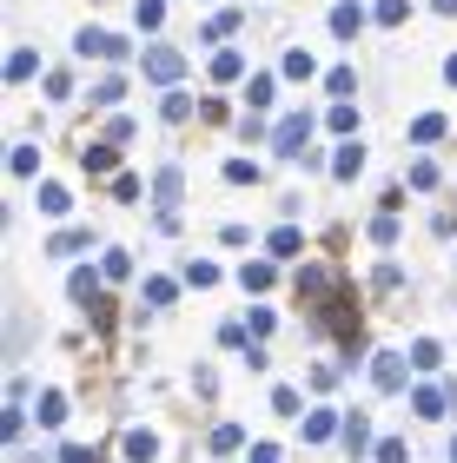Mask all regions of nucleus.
I'll return each instance as SVG.
<instances>
[{"label":"nucleus","mask_w":457,"mask_h":463,"mask_svg":"<svg viewBox=\"0 0 457 463\" xmlns=\"http://www.w3.org/2000/svg\"><path fill=\"white\" fill-rule=\"evenodd\" d=\"M67 205H73V199H67V185H40V213H53V219H60Z\"/></svg>","instance_id":"nucleus-18"},{"label":"nucleus","mask_w":457,"mask_h":463,"mask_svg":"<svg viewBox=\"0 0 457 463\" xmlns=\"http://www.w3.org/2000/svg\"><path fill=\"white\" fill-rule=\"evenodd\" d=\"M40 424H47V430H60V424H67V397H60V391H47V397H40Z\"/></svg>","instance_id":"nucleus-14"},{"label":"nucleus","mask_w":457,"mask_h":463,"mask_svg":"<svg viewBox=\"0 0 457 463\" xmlns=\"http://www.w3.org/2000/svg\"><path fill=\"white\" fill-rule=\"evenodd\" d=\"M305 139H311V113H285V119H279V133H272V146H279L285 159H305V153H311Z\"/></svg>","instance_id":"nucleus-1"},{"label":"nucleus","mask_w":457,"mask_h":463,"mask_svg":"<svg viewBox=\"0 0 457 463\" xmlns=\"http://www.w3.org/2000/svg\"><path fill=\"white\" fill-rule=\"evenodd\" d=\"M411 139H418V146H431V139H444V113H424L418 126H411Z\"/></svg>","instance_id":"nucleus-17"},{"label":"nucleus","mask_w":457,"mask_h":463,"mask_svg":"<svg viewBox=\"0 0 457 463\" xmlns=\"http://www.w3.org/2000/svg\"><path fill=\"white\" fill-rule=\"evenodd\" d=\"M411 185H418V193H431V185H438V165L418 159V165H411Z\"/></svg>","instance_id":"nucleus-25"},{"label":"nucleus","mask_w":457,"mask_h":463,"mask_svg":"<svg viewBox=\"0 0 457 463\" xmlns=\"http://www.w3.org/2000/svg\"><path fill=\"white\" fill-rule=\"evenodd\" d=\"M444 73H451V87H457V60H444Z\"/></svg>","instance_id":"nucleus-38"},{"label":"nucleus","mask_w":457,"mask_h":463,"mask_svg":"<svg viewBox=\"0 0 457 463\" xmlns=\"http://www.w3.org/2000/svg\"><path fill=\"white\" fill-rule=\"evenodd\" d=\"M431 7H438V14H457V0H431Z\"/></svg>","instance_id":"nucleus-37"},{"label":"nucleus","mask_w":457,"mask_h":463,"mask_svg":"<svg viewBox=\"0 0 457 463\" xmlns=\"http://www.w3.org/2000/svg\"><path fill=\"white\" fill-rule=\"evenodd\" d=\"M93 99H100V107H119V99H127V87H119V80H100Z\"/></svg>","instance_id":"nucleus-24"},{"label":"nucleus","mask_w":457,"mask_h":463,"mask_svg":"<svg viewBox=\"0 0 457 463\" xmlns=\"http://www.w3.org/2000/svg\"><path fill=\"white\" fill-rule=\"evenodd\" d=\"M179 193H186L179 165H159V173H153V199H159V213H173V205H179Z\"/></svg>","instance_id":"nucleus-4"},{"label":"nucleus","mask_w":457,"mask_h":463,"mask_svg":"<svg viewBox=\"0 0 457 463\" xmlns=\"http://www.w3.org/2000/svg\"><path fill=\"white\" fill-rule=\"evenodd\" d=\"M265 245H272V259H299V245H305V239H299V225H279Z\"/></svg>","instance_id":"nucleus-12"},{"label":"nucleus","mask_w":457,"mask_h":463,"mask_svg":"<svg viewBox=\"0 0 457 463\" xmlns=\"http://www.w3.org/2000/svg\"><path fill=\"white\" fill-rule=\"evenodd\" d=\"M60 463H100V457H93L87 444H67V450H60Z\"/></svg>","instance_id":"nucleus-36"},{"label":"nucleus","mask_w":457,"mask_h":463,"mask_svg":"<svg viewBox=\"0 0 457 463\" xmlns=\"http://www.w3.org/2000/svg\"><path fill=\"white\" fill-rule=\"evenodd\" d=\"M358 165H365V146H338V153H331V173L338 179H358Z\"/></svg>","instance_id":"nucleus-8"},{"label":"nucleus","mask_w":457,"mask_h":463,"mask_svg":"<svg viewBox=\"0 0 457 463\" xmlns=\"http://www.w3.org/2000/svg\"><path fill=\"white\" fill-rule=\"evenodd\" d=\"M239 73H245L239 53H219V60H213V80H239Z\"/></svg>","instance_id":"nucleus-23"},{"label":"nucleus","mask_w":457,"mask_h":463,"mask_svg":"<svg viewBox=\"0 0 457 463\" xmlns=\"http://www.w3.org/2000/svg\"><path fill=\"white\" fill-rule=\"evenodd\" d=\"M451 463H457V444H451Z\"/></svg>","instance_id":"nucleus-40"},{"label":"nucleus","mask_w":457,"mask_h":463,"mask_svg":"<svg viewBox=\"0 0 457 463\" xmlns=\"http://www.w3.org/2000/svg\"><path fill=\"white\" fill-rule=\"evenodd\" d=\"M239 444H245V437H239V424H219V430H213V450H219V457H233Z\"/></svg>","instance_id":"nucleus-21"},{"label":"nucleus","mask_w":457,"mask_h":463,"mask_svg":"<svg viewBox=\"0 0 457 463\" xmlns=\"http://www.w3.org/2000/svg\"><path fill=\"white\" fill-rule=\"evenodd\" d=\"M272 411H285V417H299V391H285V384H279V391H272Z\"/></svg>","instance_id":"nucleus-34"},{"label":"nucleus","mask_w":457,"mask_h":463,"mask_svg":"<svg viewBox=\"0 0 457 463\" xmlns=\"http://www.w3.org/2000/svg\"><path fill=\"white\" fill-rule=\"evenodd\" d=\"M378 463H411V450L398 444V437H385V444H378Z\"/></svg>","instance_id":"nucleus-31"},{"label":"nucleus","mask_w":457,"mask_h":463,"mask_svg":"<svg viewBox=\"0 0 457 463\" xmlns=\"http://www.w3.org/2000/svg\"><path fill=\"white\" fill-rule=\"evenodd\" d=\"M67 291H73V298H100V279H93V271H73Z\"/></svg>","instance_id":"nucleus-27"},{"label":"nucleus","mask_w":457,"mask_h":463,"mask_svg":"<svg viewBox=\"0 0 457 463\" xmlns=\"http://www.w3.org/2000/svg\"><path fill=\"white\" fill-rule=\"evenodd\" d=\"M166 20V0H139V27H159Z\"/></svg>","instance_id":"nucleus-33"},{"label":"nucleus","mask_w":457,"mask_h":463,"mask_svg":"<svg viewBox=\"0 0 457 463\" xmlns=\"http://www.w3.org/2000/svg\"><path fill=\"white\" fill-rule=\"evenodd\" d=\"M87 245H93V225H73V232H60L47 251H53V259H73V251H87Z\"/></svg>","instance_id":"nucleus-5"},{"label":"nucleus","mask_w":457,"mask_h":463,"mask_svg":"<svg viewBox=\"0 0 457 463\" xmlns=\"http://www.w3.org/2000/svg\"><path fill=\"white\" fill-rule=\"evenodd\" d=\"M345 444H351V457H365V444H371V424H365V411H351V417H345Z\"/></svg>","instance_id":"nucleus-13"},{"label":"nucleus","mask_w":457,"mask_h":463,"mask_svg":"<svg viewBox=\"0 0 457 463\" xmlns=\"http://www.w3.org/2000/svg\"><path fill=\"white\" fill-rule=\"evenodd\" d=\"M272 73H252V87H245V107H252V113H265V107H272Z\"/></svg>","instance_id":"nucleus-9"},{"label":"nucleus","mask_w":457,"mask_h":463,"mask_svg":"<svg viewBox=\"0 0 457 463\" xmlns=\"http://www.w3.org/2000/svg\"><path fill=\"white\" fill-rule=\"evenodd\" d=\"M444 397H451V411H457V384H444Z\"/></svg>","instance_id":"nucleus-39"},{"label":"nucleus","mask_w":457,"mask_h":463,"mask_svg":"<svg viewBox=\"0 0 457 463\" xmlns=\"http://www.w3.org/2000/svg\"><path fill=\"white\" fill-rule=\"evenodd\" d=\"M272 279H279V271H272V265H245V271H239V285H245V291H265V285H272Z\"/></svg>","instance_id":"nucleus-19"},{"label":"nucleus","mask_w":457,"mask_h":463,"mask_svg":"<svg viewBox=\"0 0 457 463\" xmlns=\"http://www.w3.org/2000/svg\"><path fill=\"white\" fill-rule=\"evenodd\" d=\"M186 285H199V291H205V285H219V265H205V259H193V265H186Z\"/></svg>","instance_id":"nucleus-20"},{"label":"nucleus","mask_w":457,"mask_h":463,"mask_svg":"<svg viewBox=\"0 0 457 463\" xmlns=\"http://www.w3.org/2000/svg\"><path fill=\"white\" fill-rule=\"evenodd\" d=\"M113 146H119V139H107V146H87V153H80V165H87L93 179H100V173H113Z\"/></svg>","instance_id":"nucleus-11"},{"label":"nucleus","mask_w":457,"mask_h":463,"mask_svg":"<svg viewBox=\"0 0 457 463\" xmlns=\"http://www.w3.org/2000/svg\"><path fill=\"white\" fill-rule=\"evenodd\" d=\"M331 430H345V424H338L331 411H311V417H305V444H325Z\"/></svg>","instance_id":"nucleus-10"},{"label":"nucleus","mask_w":457,"mask_h":463,"mask_svg":"<svg viewBox=\"0 0 457 463\" xmlns=\"http://www.w3.org/2000/svg\"><path fill=\"white\" fill-rule=\"evenodd\" d=\"M331 126H338V133H351V126H358V107H351V99H338V107H331Z\"/></svg>","instance_id":"nucleus-29"},{"label":"nucleus","mask_w":457,"mask_h":463,"mask_svg":"<svg viewBox=\"0 0 457 463\" xmlns=\"http://www.w3.org/2000/svg\"><path fill=\"white\" fill-rule=\"evenodd\" d=\"M325 87L338 93V99H351V93H358V73H351V67H331V73H325Z\"/></svg>","instance_id":"nucleus-15"},{"label":"nucleus","mask_w":457,"mask_h":463,"mask_svg":"<svg viewBox=\"0 0 457 463\" xmlns=\"http://www.w3.org/2000/svg\"><path fill=\"white\" fill-rule=\"evenodd\" d=\"M127 457H133V463H153V457H159V437H153V430H127Z\"/></svg>","instance_id":"nucleus-7"},{"label":"nucleus","mask_w":457,"mask_h":463,"mask_svg":"<svg viewBox=\"0 0 457 463\" xmlns=\"http://www.w3.org/2000/svg\"><path fill=\"white\" fill-rule=\"evenodd\" d=\"M411 364H418V371H438V364H444V351L431 345V338H418V345H411Z\"/></svg>","instance_id":"nucleus-16"},{"label":"nucleus","mask_w":457,"mask_h":463,"mask_svg":"<svg viewBox=\"0 0 457 463\" xmlns=\"http://www.w3.org/2000/svg\"><path fill=\"white\" fill-rule=\"evenodd\" d=\"M33 67H40V60H33V53H27V47H20V53H14V60H7V80H27V73H33Z\"/></svg>","instance_id":"nucleus-28"},{"label":"nucleus","mask_w":457,"mask_h":463,"mask_svg":"<svg viewBox=\"0 0 457 463\" xmlns=\"http://www.w3.org/2000/svg\"><path fill=\"white\" fill-rule=\"evenodd\" d=\"M33 165H40V153H33V146H14V173H20V179H27V173H33Z\"/></svg>","instance_id":"nucleus-32"},{"label":"nucleus","mask_w":457,"mask_h":463,"mask_svg":"<svg viewBox=\"0 0 457 463\" xmlns=\"http://www.w3.org/2000/svg\"><path fill=\"white\" fill-rule=\"evenodd\" d=\"M358 27H365V7H351V0H345V7H331V33H338V40H351Z\"/></svg>","instance_id":"nucleus-6"},{"label":"nucleus","mask_w":457,"mask_h":463,"mask_svg":"<svg viewBox=\"0 0 457 463\" xmlns=\"http://www.w3.org/2000/svg\"><path fill=\"white\" fill-rule=\"evenodd\" d=\"M147 305H173V279H147Z\"/></svg>","instance_id":"nucleus-30"},{"label":"nucleus","mask_w":457,"mask_h":463,"mask_svg":"<svg viewBox=\"0 0 457 463\" xmlns=\"http://www.w3.org/2000/svg\"><path fill=\"white\" fill-rule=\"evenodd\" d=\"M285 80H311V53H305V47L285 53Z\"/></svg>","instance_id":"nucleus-22"},{"label":"nucleus","mask_w":457,"mask_h":463,"mask_svg":"<svg viewBox=\"0 0 457 463\" xmlns=\"http://www.w3.org/2000/svg\"><path fill=\"white\" fill-rule=\"evenodd\" d=\"M378 20H385V27H398V20H405V0H378Z\"/></svg>","instance_id":"nucleus-35"},{"label":"nucleus","mask_w":457,"mask_h":463,"mask_svg":"<svg viewBox=\"0 0 457 463\" xmlns=\"http://www.w3.org/2000/svg\"><path fill=\"white\" fill-rule=\"evenodd\" d=\"M225 179H233V185H252L259 165H252V159H233V165H225Z\"/></svg>","instance_id":"nucleus-26"},{"label":"nucleus","mask_w":457,"mask_h":463,"mask_svg":"<svg viewBox=\"0 0 457 463\" xmlns=\"http://www.w3.org/2000/svg\"><path fill=\"white\" fill-rule=\"evenodd\" d=\"M405 377H411V364H405L398 351H378V357H371V384H378V391H405Z\"/></svg>","instance_id":"nucleus-2"},{"label":"nucleus","mask_w":457,"mask_h":463,"mask_svg":"<svg viewBox=\"0 0 457 463\" xmlns=\"http://www.w3.org/2000/svg\"><path fill=\"white\" fill-rule=\"evenodd\" d=\"M186 73L179 47H147V80H159V87H173V80Z\"/></svg>","instance_id":"nucleus-3"}]
</instances>
